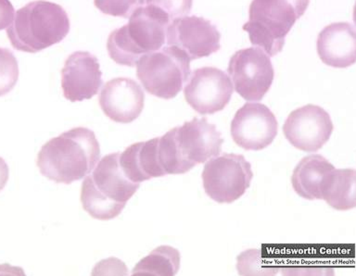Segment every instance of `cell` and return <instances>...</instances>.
<instances>
[{
  "instance_id": "d6986e66",
  "label": "cell",
  "mask_w": 356,
  "mask_h": 276,
  "mask_svg": "<svg viewBox=\"0 0 356 276\" xmlns=\"http://www.w3.org/2000/svg\"><path fill=\"white\" fill-rule=\"evenodd\" d=\"M321 200L338 211H349L356 206L355 169H333L323 178Z\"/></svg>"
},
{
  "instance_id": "44dd1931",
  "label": "cell",
  "mask_w": 356,
  "mask_h": 276,
  "mask_svg": "<svg viewBox=\"0 0 356 276\" xmlns=\"http://www.w3.org/2000/svg\"><path fill=\"white\" fill-rule=\"evenodd\" d=\"M175 127L168 131L159 140V158L163 171L167 174H183L196 166V164L186 161L177 141Z\"/></svg>"
},
{
  "instance_id": "ac0fdd59",
  "label": "cell",
  "mask_w": 356,
  "mask_h": 276,
  "mask_svg": "<svg viewBox=\"0 0 356 276\" xmlns=\"http://www.w3.org/2000/svg\"><path fill=\"white\" fill-rule=\"evenodd\" d=\"M335 169L327 160L318 154L305 157L295 167L291 184L295 192L303 199L321 200L320 186L325 175Z\"/></svg>"
},
{
  "instance_id": "7c38bea8",
  "label": "cell",
  "mask_w": 356,
  "mask_h": 276,
  "mask_svg": "<svg viewBox=\"0 0 356 276\" xmlns=\"http://www.w3.org/2000/svg\"><path fill=\"white\" fill-rule=\"evenodd\" d=\"M220 39L221 35L213 22L203 17L186 15L170 24L166 43L183 50L192 60L218 51Z\"/></svg>"
},
{
  "instance_id": "5b68a950",
  "label": "cell",
  "mask_w": 356,
  "mask_h": 276,
  "mask_svg": "<svg viewBox=\"0 0 356 276\" xmlns=\"http://www.w3.org/2000/svg\"><path fill=\"white\" fill-rule=\"evenodd\" d=\"M308 4L302 0H254L250 3L249 21L242 29L249 33L253 46L273 57L283 49L286 35Z\"/></svg>"
},
{
  "instance_id": "8992f818",
  "label": "cell",
  "mask_w": 356,
  "mask_h": 276,
  "mask_svg": "<svg viewBox=\"0 0 356 276\" xmlns=\"http://www.w3.org/2000/svg\"><path fill=\"white\" fill-rule=\"evenodd\" d=\"M191 58L175 46L161 47L142 56L136 63V76L153 96L171 99L182 90L191 75Z\"/></svg>"
},
{
  "instance_id": "ffe728a7",
  "label": "cell",
  "mask_w": 356,
  "mask_h": 276,
  "mask_svg": "<svg viewBox=\"0 0 356 276\" xmlns=\"http://www.w3.org/2000/svg\"><path fill=\"white\" fill-rule=\"evenodd\" d=\"M180 253L175 247L161 246L142 259L132 275L136 276H172L180 268Z\"/></svg>"
},
{
  "instance_id": "e0dca14e",
  "label": "cell",
  "mask_w": 356,
  "mask_h": 276,
  "mask_svg": "<svg viewBox=\"0 0 356 276\" xmlns=\"http://www.w3.org/2000/svg\"><path fill=\"white\" fill-rule=\"evenodd\" d=\"M160 138L131 145L120 153V164L125 175L135 183L166 175L159 158Z\"/></svg>"
},
{
  "instance_id": "7a4b0ae2",
  "label": "cell",
  "mask_w": 356,
  "mask_h": 276,
  "mask_svg": "<svg viewBox=\"0 0 356 276\" xmlns=\"http://www.w3.org/2000/svg\"><path fill=\"white\" fill-rule=\"evenodd\" d=\"M99 159V143L93 131L76 127L47 142L36 164L44 177L69 185L90 174Z\"/></svg>"
},
{
  "instance_id": "9a60e30c",
  "label": "cell",
  "mask_w": 356,
  "mask_h": 276,
  "mask_svg": "<svg viewBox=\"0 0 356 276\" xmlns=\"http://www.w3.org/2000/svg\"><path fill=\"white\" fill-rule=\"evenodd\" d=\"M175 130L178 147L189 163H204L221 152V133L206 118H194Z\"/></svg>"
},
{
  "instance_id": "ba28073f",
  "label": "cell",
  "mask_w": 356,
  "mask_h": 276,
  "mask_svg": "<svg viewBox=\"0 0 356 276\" xmlns=\"http://www.w3.org/2000/svg\"><path fill=\"white\" fill-rule=\"evenodd\" d=\"M227 72L236 93L252 102L263 99L275 76L271 58L259 47L236 51L230 58Z\"/></svg>"
},
{
  "instance_id": "603a6c76",
  "label": "cell",
  "mask_w": 356,
  "mask_h": 276,
  "mask_svg": "<svg viewBox=\"0 0 356 276\" xmlns=\"http://www.w3.org/2000/svg\"><path fill=\"white\" fill-rule=\"evenodd\" d=\"M95 4L103 13L128 18L136 1H96Z\"/></svg>"
},
{
  "instance_id": "2e32d148",
  "label": "cell",
  "mask_w": 356,
  "mask_h": 276,
  "mask_svg": "<svg viewBox=\"0 0 356 276\" xmlns=\"http://www.w3.org/2000/svg\"><path fill=\"white\" fill-rule=\"evenodd\" d=\"M317 53L325 64L347 68L356 61V30L350 22H334L317 36Z\"/></svg>"
},
{
  "instance_id": "8fae6325",
  "label": "cell",
  "mask_w": 356,
  "mask_h": 276,
  "mask_svg": "<svg viewBox=\"0 0 356 276\" xmlns=\"http://www.w3.org/2000/svg\"><path fill=\"white\" fill-rule=\"evenodd\" d=\"M275 114L267 106L248 102L242 106L231 122V136L238 146L246 150H261L270 146L277 135Z\"/></svg>"
},
{
  "instance_id": "52a82bcc",
  "label": "cell",
  "mask_w": 356,
  "mask_h": 276,
  "mask_svg": "<svg viewBox=\"0 0 356 276\" xmlns=\"http://www.w3.org/2000/svg\"><path fill=\"white\" fill-rule=\"evenodd\" d=\"M252 177V165L244 156L225 153L206 163L203 188L214 202L229 204L243 196Z\"/></svg>"
},
{
  "instance_id": "7402d4cb",
  "label": "cell",
  "mask_w": 356,
  "mask_h": 276,
  "mask_svg": "<svg viewBox=\"0 0 356 276\" xmlns=\"http://www.w3.org/2000/svg\"><path fill=\"white\" fill-rule=\"evenodd\" d=\"M236 269L241 275L274 276L280 274L281 266L261 250H248L236 259Z\"/></svg>"
},
{
  "instance_id": "277c9868",
  "label": "cell",
  "mask_w": 356,
  "mask_h": 276,
  "mask_svg": "<svg viewBox=\"0 0 356 276\" xmlns=\"http://www.w3.org/2000/svg\"><path fill=\"white\" fill-rule=\"evenodd\" d=\"M69 32L68 14L61 6L49 1L28 3L13 14L7 29L13 47L28 53L63 41Z\"/></svg>"
},
{
  "instance_id": "6da1fadb",
  "label": "cell",
  "mask_w": 356,
  "mask_h": 276,
  "mask_svg": "<svg viewBox=\"0 0 356 276\" xmlns=\"http://www.w3.org/2000/svg\"><path fill=\"white\" fill-rule=\"evenodd\" d=\"M191 6V1H136L128 24L108 35V55L120 65H136L142 56L163 47L170 24L188 15Z\"/></svg>"
},
{
  "instance_id": "3957f363",
  "label": "cell",
  "mask_w": 356,
  "mask_h": 276,
  "mask_svg": "<svg viewBox=\"0 0 356 276\" xmlns=\"http://www.w3.org/2000/svg\"><path fill=\"white\" fill-rule=\"evenodd\" d=\"M140 184L125 175L120 164V153L105 156L83 180L81 202L83 210L97 220L108 221L118 216Z\"/></svg>"
},
{
  "instance_id": "9c48e42d",
  "label": "cell",
  "mask_w": 356,
  "mask_h": 276,
  "mask_svg": "<svg viewBox=\"0 0 356 276\" xmlns=\"http://www.w3.org/2000/svg\"><path fill=\"white\" fill-rule=\"evenodd\" d=\"M234 92L227 74L216 67L195 70L184 88L186 102L197 113L213 114L224 110Z\"/></svg>"
},
{
  "instance_id": "4fadbf2b",
  "label": "cell",
  "mask_w": 356,
  "mask_h": 276,
  "mask_svg": "<svg viewBox=\"0 0 356 276\" xmlns=\"http://www.w3.org/2000/svg\"><path fill=\"white\" fill-rule=\"evenodd\" d=\"M102 76L97 57L88 51L72 53L61 70L64 97L72 102L92 99L102 86Z\"/></svg>"
},
{
  "instance_id": "30bf717a",
  "label": "cell",
  "mask_w": 356,
  "mask_h": 276,
  "mask_svg": "<svg viewBox=\"0 0 356 276\" xmlns=\"http://www.w3.org/2000/svg\"><path fill=\"white\" fill-rule=\"evenodd\" d=\"M334 130L330 114L319 106L308 104L292 111L283 125L286 140L298 149L316 152L330 140Z\"/></svg>"
},
{
  "instance_id": "5bb4252c",
  "label": "cell",
  "mask_w": 356,
  "mask_h": 276,
  "mask_svg": "<svg viewBox=\"0 0 356 276\" xmlns=\"http://www.w3.org/2000/svg\"><path fill=\"white\" fill-rule=\"evenodd\" d=\"M100 108L111 121L130 124L144 108L145 94L140 85L129 78H115L106 83L99 97Z\"/></svg>"
}]
</instances>
